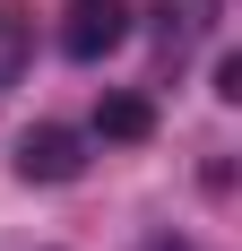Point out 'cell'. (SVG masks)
<instances>
[{"label":"cell","mask_w":242,"mask_h":251,"mask_svg":"<svg viewBox=\"0 0 242 251\" xmlns=\"http://www.w3.org/2000/svg\"><path fill=\"white\" fill-rule=\"evenodd\" d=\"M225 0H156V18H165V52H191L208 26H217Z\"/></svg>","instance_id":"4"},{"label":"cell","mask_w":242,"mask_h":251,"mask_svg":"<svg viewBox=\"0 0 242 251\" xmlns=\"http://www.w3.org/2000/svg\"><path fill=\"white\" fill-rule=\"evenodd\" d=\"M18 174L26 182H78V174H87V139L61 130V122L26 130V139H18Z\"/></svg>","instance_id":"2"},{"label":"cell","mask_w":242,"mask_h":251,"mask_svg":"<svg viewBox=\"0 0 242 251\" xmlns=\"http://www.w3.org/2000/svg\"><path fill=\"white\" fill-rule=\"evenodd\" d=\"M147 251H191V243H147Z\"/></svg>","instance_id":"6"},{"label":"cell","mask_w":242,"mask_h":251,"mask_svg":"<svg viewBox=\"0 0 242 251\" xmlns=\"http://www.w3.org/2000/svg\"><path fill=\"white\" fill-rule=\"evenodd\" d=\"M26 61H35V26H26L18 0H0V96L26 78Z\"/></svg>","instance_id":"3"},{"label":"cell","mask_w":242,"mask_h":251,"mask_svg":"<svg viewBox=\"0 0 242 251\" xmlns=\"http://www.w3.org/2000/svg\"><path fill=\"white\" fill-rule=\"evenodd\" d=\"M96 130H104V139H147V130H156V113H147V96H104Z\"/></svg>","instance_id":"5"},{"label":"cell","mask_w":242,"mask_h":251,"mask_svg":"<svg viewBox=\"0 0 242 251\" xmlns=\"http://www.w3.org/2000/svg\"><path fill=\"white\" fill-rule=\"evenodd\" d=\"M121 35H130L121 0H70V18H61V52L70 61H104V52H121Z\"/></svg>","instance_id":"1"}]
</instances>
